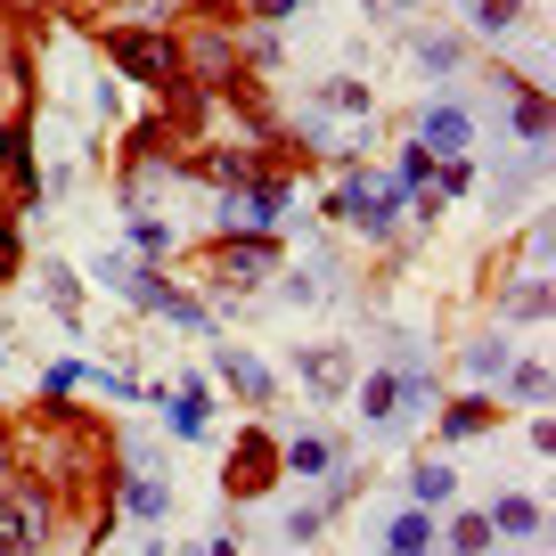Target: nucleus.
Here are the masks:
<instances>
[{
    "label": "nucleus",
    "mask_w": 556,
    "mask_h": 556,
    "mask_svg": "<svg viewBox=\"0 0 556 556\" xmlns=\"http://www.w3.org/2000/svg\"><path fill=\"white\" fill-rule=\"evenodd\" d=\"M180 173L213 180V189H254V180H262V156H254V148H197V156H180Z\"/></svg>",
    "instance_id": "8"
},
{
    "label": "nucleus",
    "mask_w": 556,
    "mask_h": 556,
    "mask_svg": "<svg viewBox=\"0 0 556 556\" xmlns=\"http://www.w3.org/2000/svg\"><path fill=\"white\" fill-rule=\"evenodd\" d=\"M0 180H9V189H17L25 205L41 197V173H34V123H25V115H9V123H0Z\"/></svg>",
    "instance_id": "9"
},
{
    "label": "nucleus",
    "mask_w": 556,
    "mask_h": 556,
    "mask_svg": "<svg viewBox=\"0 0 556 556\" xmlns=\"http://www.w3.org/2000/svg\"><path fill=\"white\" fill-rule=\"evenodd\" d=\"M417 148H426V156H467L475 148V115L458 99H434L426 115H417Z\"/></svg>",
    "instance_id": "7"
},
{
    "label": "nucleus",
    "mask_w": 556,
    "mask_h": 556,
    "mask_svg": "<svg viewBox=\"0 0 556 556\" xmlns=\"http://www.w3.org/2000/svg\"><path fill=\"white\" fill-rule=\"evenodd\" d=\"M213 556H238V548H229V540H213Z\"/></svg>",
    "instance_id": "37"
},
{
    "label": "nucleus",
    "mask_w": 556,
    "mask_h": 556,
    "mask_svg": "<svg viewBox=\"0 0 556 556\" xmlns=\"http://www.w3.org/2000/svg\"><path fill=\"white\" fill-rule=\"evenodd\" d=\"M516 25H523V0H475V34L500 41V34H516Z\"/></svg>",
    "instance_id": "23"
},
{
    "label": "nucleus",
    "mask_w": 556,
    "mask_h": 556,
    "mask_svg": "<svg viewBox=\"0 0 556 556\" xmlns=\"http://www.w3.org/2000/svg\"><path fill=\"white\" fill-rule=\"evenodd\" d=\"M270 483H278V442L262 434V426H245L238 451H229V467H222V491L229 500H262Z\"/></svg>",
    "instance_id": "6"
},
{
    "label": "nucleus",
    "mask_w": 556,
    "mask_h": 556,
    "mask_svg": "<svg viewBox=\"0 0 556 556\" xmlns=\"http://www.w3.org/2000/svg\"><path fill=\"white\" fill-rule=\"evenodd\" d=\"M491 540H540V523H548V507L532 500V491H500V500L483 507Z\"/></svg>",
    "instance_id": "10"
},
{
    "label": "nucleus",
    "mask_w": 556,
    "mask_h": 556,
    "mask_svg": "<svg viewBox=\"0 0 556 556\" xmlns=\"http://www.w3.org/2000/svg\"><path fill=\"white\" fill-rule=\"evenodd\" d=\"M74 384H83V368H74V361H58V368H50V377H41V393H50V401H66V393H74Z\"/></svg>",
    "instance_id": "33"
},
{
    "label": "nucleus",
    "mask_w": 556,
    "mask_h": 556,
    "mask_svg": "<svg viewBox=\"0 0 556 556\" xmlns=\"http://www.w3.org/2000/svg\"><path fill=\"white\" fill-rule=\"evenodd\" d=\"M442 540H451V556H491V548H500V540H491V523H483V507L451 516V532H442Z\"/></svg>",
    "instance_id": "19"
},
{
    "label": "nucleus",
    "mask_w": 556,
    "mask_h": 556,
    "mask_svg": "<svg viewBox=\"0 0 556 556\" xmlns=\"http://www.w3.org/2000/svg\"><path fill=\"white\" fill-rule=\"evenodd\" d=\"M123 507L156 523V516H164V507H173V500H164V483H156V475H131V483H123Z\"/></svg>",
    "instance_id": "24"
},
{
    "label": "nucleus",
    "mask_w": 556,
    "mask_h": 556,
    "mask_svg": "<svg viewBox=\"0 0 556 556\" xmlns=\"http://www.w3.org/2000/svg\"><path fill=\"white\" fill-rule=\"evenodd\" d=\"M25 556H41V548H25Z\"/></svg>",
    "instance_id": "39"
},
{
    "label": "nucleus",
    "mask_w": 556,
    "mask_h": 556,
    "mask_svg": "<svg viewBox=\"0 0 556 556\" xmlns=\"http://www.w3.org/2000/svg\"><path fill=\"white\" fill-rule=\"evenodd\" d=\"M500 312H507V319H548V278L532 270V278H523V287H516V295L500 303Z\"/></svg>",
    "instance_id": "25"
},
{
    "label": "nucleus",
    "mask_w": 556,
    "mask_h": 556,
    "mask_svg": "<svg viewBox=\"0 0 556 556\" xmlns=\"http://www.w3.org/2000/svg\"><path fill=\"white\" fill-rule=\"evenodd\" d=\"M303 384H312V393H352V352L344 344H312V352H303Z\"/></svg>",
    "instance_id": "12"
},
{
    "label": "nucleus",
    "mask_w": 556,
    "mask_h": 556,
    "mask_svg": "<svg viewBox=\"0 0 556 556\" xmlns=\"http://www.w3.org/2000/svg\"><path fill=\"white\" fill-rule=\"evenodd\" d=\"M295 9H303V0H245V17H254V25H287Z\"/></svg>",
    "instance_id": "30"
},
{
    "label": "nucleus",
    "mask_w": 556,
    "mask_h": 556,
    "mask_svg": "<svg viewBox=\"0 0 556 556\" xmlns=\"http://www.w3.org/2000/svg\"><path fill=\"white\" fill-rule=\"evenodd\" d=\"M458 500V467H442V458H426V467L409 475V507H451Z\"/></svg>",
    "instance_id": "16"
},
{
    "label": "nucleus",
    "mask_w": 556,
    "mask_h": 556,
    "mask_svg": "<svg viewBox=\"0 0 556 556\" xmlns=\"http://www.w3.org/2000/svg\"><path fill=\"white\" fill-rule=\"evenodd\" d=\"M50 516H58V483L41 467H17L0 483V556H25L50 540Z\"/></svg>",
    "instance_id": "1"
},
{
    "label": "nucleus",
    "mask_w": 556,
    "mask_h": 556,
    "mask_svg": "<svg viewBox=\"0 0 556 556\" xmlns=\"http://www.w3.org/2000/svg\"><path fill=\"white\" fill-rule=\"evenodd\" d=\"M458 58H467L458 34H417V66H426V74H458Z\"/></svg>",
    "instance_id": "22"
},
{
    "label": "nucleus",
    "mask_w": 556,
    "mask_h": 556,
    "mask_svg": "<svg viewBox=\"0 0 556 556\" xmlns=\"http://www.w3.org/2000/svg\"><path fill=\"white\" fill-rule=\"evenodd\" d=\"M164 426H173L180 442H205V384H189L180 401H164Z\"/></svg>",
    "instance_id": "20"
},
{
    "label": "nucleus",
    "mask_w": 556,
    "mask_h": 556,
    "mask_svg": "<svg viewBox=\"0 0 556 556\" xmlns=\"http://www.w3.org/2000/svg\"><path fill=\"white\" fill-rule=\"evenodd\" d=\"M173 41H180V83L222 90L229 74H238V34H229L222 17H197L189 34H173Z\"/></svg>",
    "instance_id": "4"
},
{
    "label": "nucleus",
    "mask_w": 556,
    "mask_h": 556,
    "mask_svg": "<svg viewBox=\"0 0 556 556\" xmlns=\"http://www.w3.org/2000/svg\"><path fill=\"white\" fill-rule=\"evenodd\" d=\"M434 507H401L393 523H384V556H434Z\"/></svg>",
    "instance_id": "11"
},
{
    "label": "nucleus",
    "mask_w": 556,
    "mask_h": 556,
    "mask_svg": "<svg viewBox=\"0 0 556 556\" xmlns=\"http://www.w3.org/2000/svg\"><path fill=\"white\" fill-rule=\"evenodd\" d=\"M213 368H222V384H238L245 401H270V368H262L254 352H222Z\"/></svg>",
    "instance_id": "17"
},
{
    "label": "nucleus",
    "mask_w": 556,
    "mask_h": 556,
    "mask_svg": "<svg viewBox=\"0 0 556 556\" xmlns=\"http://www.w3.org/2000/svg\"><path fill=\"white\" fill-rule=\"evenodd\" d=\"M516 139L523 148H548V99H540V83L516 90Z\"/></svg>",
    "instance_id": "18"
},
{
    "label": "nucleus",
    "mask_w": 556,
    "mask_h": 556,
    "mask_svg": "<svg viewBox=\"0 0 556 556\" xmlns=\"http://www.w3.org/2000/svg\"><path fill=\"white\" fill-rule=\"evenodd\" d=\"M491 426H500V401L491 393H467V401L442 409V442H475V434H491Z\"/></svg>",
    "instance_id": "13"
},
{
    "label": "nucleus",
    "mask_w": 556,
    "mask_h": 556,
    "mask_svg": "<svg viewBox=\"0 0 556 556\" xmlns=\"http://www.w3.org/2000/svg\"><path fill=\"white\" fill-rule=\"evenodd\" d=\"M507 393H516L523 409H548V361H516L507 368Z\"/></svg>",
    "instance_id": "21"
},
{
    "label": "nucleus",
    "mask_w": 556,
    "mask_h": 556,
    "mask_svg": "<svg viewBox=\"0 0 556 556\" xmlns=\"http://www.w3.org/2000/svg\"><path fill=\"white\" fill-rule=\"evenodd\" d=\"M328 467H336V442H328V434L278 442V475H328Z\"/></svg>",
    "instance_id": "14"
},
{
    "label": "nucleus",
    "mask_w": 556,
    "mask_h": 556,
    "mask_svg": "<svg viewBox=\"0 0 556 556\" xmlns=\"http://www.w3.org/2000/svg\"><path fill=\"white\" fill-rule=\"evenodd\" d=\"M319 106H344V115H368V83H336Z\"/></svg>",
    "instance_id": "31"
},
{
    "label": "nucleus",
    "mask_w": 556,
    "mask_h": 556,
    "mask_svg": "<svg viewBox=\"0 0 556 556\" xmlns=\"http://www.w3.org/2000/svg\"><path fill=\"white\" fill-rule=\"evenodd\" d=\"M17 270H25V238H17V213L0 205V287H9Z\"/></svg>",
    "instance_id": "26"
},
{
    "label": "nucleus",
    "mask_w": 556,
    "mask_h": 556,
    "mask_svg": "<svg viewBox=\"0 0 556 556\" xmlns=\"http://www.w3.org/2000/svg\"><path fill=\"white\" fill-rule=\"evenodd\" d=\"M426 180H434V156H426V148H409V156H401V189H426Z\"/></svg>",
    "instance_id": "32"
},
{
    "label": "nucleus",
    "mask_w": 556,
    "mask_h": 556,
    "mask_svg": "<svg viewBox=\"0 0 556 556\" xmlns=\"http://www.w3.org/2000/svg\"><path fill=\"white\" fill-rule=\"evenodd\" d=\"M17 467H25V458H17V442L0 434V483H9V475H17Z\"/></svg>",
    "instance_id": "35"
},
{
    "label": "nucleus",
    "mask_w": 556,
    "mask_h": 556,
    "mask_svg": "<svg viewBox=\"0 0 556 556\" xmlns=\"http://www.w3.org/2000/svg\"><path fill=\"white\" fill-rule=\"evenodd\" d=\"M368 9H377V17H401V9H409V0H368Z\"/></svg>",
    "instance_id": "36"
},
{
    "label": "nucleus",
    "mask_w": 556,
    "mask_h": 556,
    "mask_svg": "<svg viewBox=\"0 0 556 556\" xmlns=\"http://www.w3.org/2000/svg\"><path fill=\"white\" fill-rule=\"evenodd\" d=\"M41 295H50V312L66 319V328H83V278H74L66 262H41Z\"/></svg>",
    "instance_id": "15"
},
{
    "label": "nucleus",
    "mask_w": 556,
    "mask_h": 556,
    "mask_svg": "<svg viewBox=\"0 0 556 556\" xmlns=\"http://www.w3.org/2000/svg\"><path fill=\"white\" fill-rule=\"evenodd\" d=\"M213 287H222V295H245V287H262V278L278 270V245H270V229H222V245H213Z\"/></svg>",
    "instance_id": "5"
},
{
    "label": "nucleus",
    "mask_w": 556,
    "mask_h": 556,
    "mask_svg": "<svg viewBox=\"0 0 556 556\" xmlns=\"http://www.w3.org/2000/svg\"><path fill=\"white\" fill-rule=\"evenodd\" d=\"M99 50H106V66H115L123 83H148V90H164L180 74V41L156 34V25H106Z\"/></svg>",
    "instance_id": "2"
},
{
    "label": "nucleus",
    "mask_w": 556,
    "mask_h": 556,
    "mask_svg": "<svg viewBox=\"0 0 556 556\" xmlns=\"http://www.w3.org/2000/svg\"><path fill=\"white\" fill-rule=\"evenodd\" d=\"M319 523H328V507H287V540H319Z\"/></svg>",
    "instance_id": "28"
},
{
    "label": "nucleus",
    "mask_w": 556,
    "mask_h": 556,
    "mask_svg": "<svg viewBox=\"0 0 556 556\" xmlns=\"http://www.w3.org/2000/svg\"><path fill=\"white\" fill-rule=\"evenodd\" d=\"M442 556H451V548H442Z\"/></svg>",
    "instance_id": "40"
},
{
    "label": "nucleus",
    "mask_w": 556,
    "mask_h": 556,
    "mask_svg": "<svg viewBox=\"0 0 556 556\" xmlns=\"http://www.w3.org/2000/svg\"><path fill=\"white\" fill-rule=\"evenodd\" d=\"M41 9H66V0H41Z\"/></svg>",
    "instance_id": "38"
},
{
    "label": "nucleus",
    "mask_w": 556,
    "mask_h": 556,
    "mask_svg": "<svg viewBox=\"0 0 556 556\" xmlns=\"http://www.w3.org/2000/svg\"><path fill=\"white\" fill-rule=\"evenodd\" d=\"M238 66H278V41H270V34H254V41L238 50Z\"/></svg>",
    "instance_id": "34"
},
{
    "label": "nucleus",
    "mask_w": 556,
    "mask_h": 556,
    "mask_svg": "<svg viewBox=\"0 0 556 556\" xmlns=\"http://www.w3.org/2000/svg\"><path fill=\"white\" fill-rule=\"evenodd\" d=\"M401 197H409L401 180H393V189H377V180H344V189L328 197V213L344 229H361L368 245H393L401 238Z\"/></svg>",
    "instance_id": "3"
},
{
    "label": "nucleus",
    "mask_w": 556,
    "mask_h": 556,
    "mask_svg": "<svg viewBox=\"0 0 556 556\" xmlns=\"http://www.w3.org/2000/svg\"><path fill=\"white\" fill-rule=\"evenodd\" d=\"M131 245H139V254H148V262H164V254H173V229L139 213V222H131Z\"/></svg>",
    "instance_id": "27"
},
{
    "label": "nucleus",
    "mask_w": 556,
    "mask_h": 556,
    "mask_svg": "<svg viewBox=\"0 0 556 556\" xmlns=\"http://www.w3.org/2000/svg\"><path fill=\"white\" fill-rule=\"evenodd\" d=\"M467 368H475V377H507V344H475Z\"/></svg>",
    "instance_id": "29"
}]
</instances>
